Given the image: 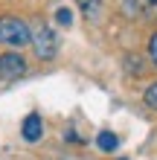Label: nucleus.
<instances>
[{"instance_id":"nucleus-1","label":"nucleus","mask_w":157,"mask_h":160,"mask_svg":"<svg viewBox=\"0 0 157 160\" xmlns=\"http://www.w3.org/2000/svg\"><path fill=\"white\" fill-rule=\"evenodd\" d=\"M29 44H32V50H35V55H38L41 61H52L55 55H58V38H55L50 23L29 26Z\"/></svg>"},{"instance_id":"nucleus-2","label":"nucleus","mask_w":157,"mask_h":160,"mask_svg":"<svg viewBox=\"0 0 157 160\" xmlns=\"http://www.w3.org/2000/svg\"><path fill=\"white\" fill-rule=\"evenodd\" d=\"M0 44L3 47H26L29 44V23L23 18L3 15L0 18Z\"/></svg>"},{"instance_id":"nucleus-3","label":"nucleus","mask_w":157,"mask_h":160,"mask_svg":"<svg viewBox=\"0 0 157 160\" xmlns=\"http://www.w3.org/2000/svg\"><path fill=\"white\" fill-rule=\"evenodd\" d=\"M26 73V58L21 52H3L0 55V79H17Z\"/></svg>"},{"instance_id":"nucleus-4","label":"nucleus","mask_w":157,"mask_h":160,"mask_svg":"<svg viewBox=\"0 0 157 160\" xmlns=\"http://www.w3.org/2000/svg\"><path fill=\"white\" fill-rule=\"evenodd\" d=\"M21 134H23V140L26 143H38V140L44 137V119H41V114H26V119H23V125H21Z\"/></svg>"},{"instance_id":"nucleus-5","label":"nucleus","mask_w":157,"mask_h":160,"mask_svg":"<svg viewBox=\"0 0 157 160\" xmlns=\"http://www.w3.org/2000/svg\"><path fill=\"white\" fill-rule=\"evenodd\" d=\"M96 146H99V152H116L119 148V137L114 134V131H99V137H96Z\"/></svg>"},{"instance_id":"nucleus-6","label":"nucleus","mask_w":157,"mask_h":160,"mask_svg":"<svg viewBox=\"0 0 157 160\" xmlns=\"http://www.w3.org/2000/svg\"><path fill=\"white\" fill-rule=\"evenodd\" d=\"M143 99H145V105H149L151 111H157V82H151L149 88H145V93H143Z\"/></svg>"},{"instance_id":"nucleus-7","label":"nucleus","mask_w":157,"mask_h":160,"mask_svg":"<svg viewBox=\"0 0 157 160\" xmlns=\"http://www.w3.org/2000/svg\"><path fill=\"white\" fill-rule=\"evenodd\" d=\"M55 21H58L61 26H70V23H73V12H70L67 6H61L58 12H55Z\"/></svg>"},{"instance_id":"nucleus-8","label":"nucleus","mask_w":157,"mask_h":160,"mask_svg":"<svg viewBox=\"0 0 157 160\" xmlns=\"http://www.w3.org/2000/svg\"><path fill=\"white\" fill-rule=\"evenodd\" d=\"M76 3H79V9H81V12H85L87 18L99 9V0H76Z\"/></svg>"},{"instance_id":"nucleus-9","label":"nucleus","mask_w":157,"mask_h":160,"mask_svg":"<svg viewBox=\"0 0 157 160\" xmlns=\"http://www.w3.org/2000/svg\"><path fill=\"white\" fill-rule=\"evenodd\" d=\"M149 58H151V64L157 67V32L149 38Z\"/></svg>"}]
</instances>
